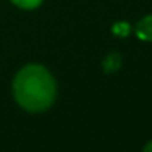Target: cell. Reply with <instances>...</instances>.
<instances>
[{
    "mask_svg": "<svg viewBox=\"0 0 152 152\" xmlns=\"http://www.w3.org/2000/svg\"><path fill=\"white\" fill-rule=\"evenodd\" d=\"M57 96V85L52 75L39 64L23 67L14 79V97L17 103L28 112H43L49 109Z\"/></svg>",
    "mask_w": 152,
    "mask_h": 152,
    "instance_id": "1",
    "label": "cell"
},
{
    "mask_svg": "<svg viewBox=\"0 0 152 152\" xmlns=\"http://www.w3.org/2000/svg\"><path fill=\"white\" fill-rule=\"evenodd\" d=\"M137 37L146 42H152V15H148L142 18L136 26Z\"/></svg>",
    "mask_w": 152,
    "mask_h": 152,
    "instance_id": "2",
    "label": "cell"
},
{
    "mask_svg": "<svg viewBox=\"0 0 152 152\" xmlns=\"http://www.w3.org/2000/svg\"><path fill=\"white\" fill-rule=\"evenodd\" d=\"M103 67L104 72L110 73V72H116L121 67V55L119 54H110L106 57V60L103 61Z\"/></svg>",
    "mask_w": 152,
    "mask_h": 152,
    "instance_id": "3",
    "label": "cell"
},
{
    "mask_svg": "<svg viewBox=\"0 0 152 152\" xmlns=\"http://www.w3.org/2000/svg\"><path fill=\"white\" fill-rule=\"evenodd\" d=\"M11 2L15 6L21 8V9L30 11V9H36L37 6H40V3L43 2V0H11Z\"/></svg>",
    "mask_w": 152,
    "mask_h": 152,
    "instance_id": "4",
    "label": "cell"
},
{
    "mask_svg": "<svg viewBox=\"0 0 152 152\" xmlns=\"http://www.w3.org/2000/svg\"><path fill=\"white\" fill-rule=\"evenodd\" d=\"M128 30H130V27H128L127 23H118V24L113 27V31H115L116 34H119V36H127V34H128Z\"/></svg>",
    "mask_w": 152,
    "mask_h": 152,
    "instance_id": "5",
    "label": "cell"
},
{
    "mask_svg": "<svg viewBox=\"0 0 152 152\" xmlns=\"http://www.w3.org/2000/svg\"><path fill=\"white\" fill-rule=\"evenodd\" d=\"M143 152H152V140L143 148Z\"/></svg>",
    "mask_w": 152,
    "mask_h": 152,
    "instance_id": "6",
    "label": "cell"
}]
</instances>
